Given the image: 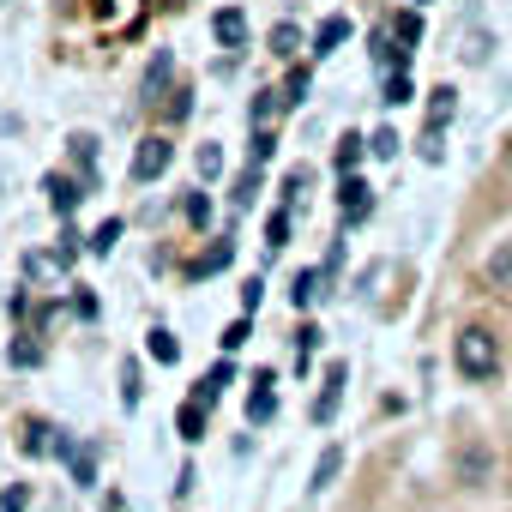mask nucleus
<instances>
[{
    "mask_svg": "<svg viewBox=\"0 0 512 512\" xmlns=\"http://www.w3.org/2000/svg\"><path fill=\"white\" fill-rule=\"evenodd\" d=\"M73 314H79V320H97V296H91V290H79V296H73Z\"/></svg>",
    "mask_w": 512,
    "mask_h": 512,
    "instance_id": "obj_44",
    "label": "nucleus"
},
{
    "mask_svg": "<svg viewBox=\"0 0 512 512\" xmlns=\"http://www.w3.org/2000/svg\"><path fill=\"white\" fill-rule=\"evenodd\" d=\"M7 362H13V368H37V362H43V344H37L31 332H19V338L7 344Z\"/></svg>",
    "mask_w": 512,
    "mask_h": 512,
    "instance_id": "obj_24",
    "label": "nucleus"
},
{
    "mask_svg": "<svg viewBox=\"0 0 512 512\" xmlns=\"http://www.w3.org/2000/svg\"><path fill=\"white\" fill-rule=\"evenodd\" d=\"M169 85H175V55H169V49H157V55H151V67H145V79H139V103H145V109H163Z\"/></svg>",
    "mask_w": 512,
    "mask_h": 512,
    "instance_id": "obj_5",
    "label": "nucleus"
},
{
    "mask_svg": "<svg viewBox=\"0 0 512 512\" xmlns=\"http://www.w3.org/2000/svg\"><path fill=\"white\" fill-rule=\"evenodd\" d=\"M272 151H278V133L272 127H253V163H266Z\"/></svg>",
    "mask_w": 512,
    "mask_h": 512,
    "instance_id": "obj_38",
    "label": "nucleus"
},
{
    "mask_svg": "<svg viewBox=\"0 0 512 512\" xmlns=\"http://www.w3.org/2000/svg\"><path fill=\"white\" fill-rule=\"evenodd\" d=\"M67 151H73V163L85 169V187H97V169H91V163H97V139H91V133H73Z\"/></svg>",
    "mask_w": 512,
    "mask_h": 512,
    "instance_id": "obj_17",
    "label": "nucleus"
},
{
    "mask_svg": "<svg viewBox=\"0 0 512 512\" xmlns=\"http://www.w3.org/2000/svg\"><path fill=\"white\" fill-rule=\"evenodd\" d=\"M19 452H25V458H49V452L67 458V452H73V434L55 428V422H37V416H31V422L19 428Z\"/></svg>",
    "mask_w": 512,
    "mask_h": 512,
    "instance_id": "obj_3",
    "label": "nucleus"
},
{
    "mask_svg": "<svg viewBox=\"0 0 512 512\" xmlns=\"http://www.w3.org/2000/svg\"><path fill=\"white\" fill-rule=\"evenodd\" d=\"M338 205H344V223H362V217L374 211V187H368L362 175H344V187H338Z\"/></svg>",
    "mask_w": 512,
    "mask_h": 512,
    "instance_id": "obj_9",
    "label": "nucleus"
},
{
    "mask_svg": "<svg viewBox=\"0 0 512 512\" xmlns=\"http://www.w3.org/2000/svg\"><path fill=\"white\" fill-rule=\"evenodd\" d=\"M67 266H73V260H67L61 247H31V253H25V278H31L37 290H49V296L67 290Z\"/></svg>",
    "mask_w": 512,
    "mask_h": 512,
    "instance_id": "obj_2",
    "label": "nucleus"
},
{
    "mask_svg": "<svg viewBox=\"0 0 512 512\" xmlns=\"http://www.w3.org/2000/svg\"><path fill=\"white\" fill-rule=\"evenodd\" d=\"M151 362H163V368H175V362H181V338H175L169 326H157V332H151Z\"/></svg>",
    "mask_w": 512,
    "mask_h": 512,
    "instance_id": "obj_23",
    "label": "nucleus"
},
{
    "mask_svg": "<svg viewBox=\"0 0 512 512\" xmlns=\"http://www.w3.org/2000/svg\"><path fill=\"white\" fill-rule=\"evenodd\" d=\"M296 350H302V368H308V356L320 350V326H302V332H296Z\"/></svg>",
    "mask_w": 512,
    "mask_h": 512,
    "instance_id": "obj_42",
    "label": "nucleus"
},
{
    "mask_svg": "<svg viewBox=\"0 0 512 512\" xmlns=\"http://www.w3.org/2000/svg\"><path fill=\"white\" fill-rule=\"evenodd\" d=\"M362 151H368V139H356V133H344V139H338V175H356V163H362Z\"/></svg>",
    "mask_w": 512,
    "mask_h": 512,
    "instance_id": "obj_29",
    "label": "nucleus"
},
{
    "mask_svg": "<svg viewBox=\"0 0 512 512\" xmlns=\"http://www.w3.org/2000/svg\"><path fill=\"white\" fill-rule=\"evenodd\" d=\"M253 199H260V163L235 175V187H229V211H247Z\"/></svg>",
    "mask_w": 512,
    "mask_h": 512,
    "instance_id": "obj_16",
    "label": "nucleus"
},
{
    "mask_svg": "<svg viewBox=\"0 0 512 512\" xmlns=\"http://www.w3.org/2000/svg\"><path fill=\"white\" fill-rule=\"evenodd\" d=\"M284 247H290V217H284V211H272V217H266V253L278 260Z\"/></svg>",
    "mask_w": 512,
    "mask_h": 512,
    "instance_id": "obj_28",
    "label": "nucleus"
},
{
    "mask_svg": "<svg viewBox=\"0 0 512 512\" xmlns=\"http://www.w3.org/2000/svg\"><path fill=\"white\" fill-rule=\"evenodd\" d=\"M229 260H235V241H211L205 253H193V260L181 266V278H187V284H205V278H211V272H223Z\"/></svg>",
    "mask_w": 512,
    "mask_h": 512,
    "instance_id": "obj_7",
    "label": "nucleus"
},
{
    "mask_svg": "<svg viewBox=\"0 0 512 512\" xmlns=\"http://www.w3.org/2000/svg\"><path fill=\"white\" fill-rule=\"evenodd\" d=\"M139 398H145V374H139V362L127 356V362H121V404L139 410Z\"/></svg>",
    "mask_w": 512,
    "mask_h": 512,
    "instance_id": "obj_25",
    "label": "nucleus"
},
{
    "mask_svg": "<svg viewBox=\"0 0 512 512\" xmlns=\"http://www.w3.org/2000/svg\"><path fill=\"white\" fill-rule=\"evenodd\" d=\"M115 241H121V217L97 223V235H91V253H115Z\"/></svg>",
    "mask_w": 512,
    "mask_h": 512,
    "instance_id": "obj_35",
    "label": "nucleus"
},
{
    "mask_svg": "<svg viewBox=\"0 0 512 512\" xmlns=\"http://www.w3.org/2000/svg\"><path fill=\"white\" fill-rule=\"evenodd\" d=\"M0 512H31V488H25V482H13L7 494H0Z\"/></svg>",
    "mask_w": 512,
    "mask_h": 512,
    "instance_id": "obj_37",
    "label": "nucleus"
},
{
    "mask_svg": "<svg viewBox=\"0 0 512 512\" xmlns=\"http://www.w3.org/2000/svg\"><path fill=\"white\" fill-rule=\"evenodd\" d=\"M211 31H217L223 49H241V43H247V19H241V7H223V13L211 19Z\"/></svg>",
    "mask_w": 512,
    "mask_h": 512,
    "instance_id": "obj_12",
    "label": "nucleus"
},
{
    "mask_svg": "<svg viewBox=\"0 0 512 512\" xmlns=\"http://www.w3.org/2000/svg\"><path fill=\"white\" fill-rule=\"evenodd\" d=\"M452 362H458L464 380H494V374H500V344H494V332H488V326H464V332L452 338Z\"/></svg>",
    "mask_w": 512,
    "mask_h": 512,
    "instance_id": "obj_1",
    "label": "nucleus"
},
{
    "mask_svg": "<svg viewBox=\"0 0 512 512\" xmlns=\"http://www.w3.org/2000/svg\"><path fill=\"white\" fill-rule=\"evenodd\" d=\"M482 278H488L494 290H512V241H500V247L488 253V266H482Z\"/></svg>",
    "mask_w": 512,
    "mask_h": 512,
    "instance_id": "obj_15",
    "label": "nucleus"
},
{
    "mask_svg": "<svg viewBox=\"0 0 512 512\" xmlns=\"http://www.w3.org/2000/svg\"><path fill=\"white\" fill-rule=\"evenodd\" d=\"M320 296H326V272L314 266V272H302V278H296V290H290V302H296V308H314Z\"/></svg>",
    "mask_w": 512,
    "mask_h": 512,
    "instance_id": "obj_18",
    "label": "nucleus"
},
{
    "mask_svg": "<svg viewBox=\"0 0 512 512\" xmlns=\"http://www.w3.org/2000/svg\"><path fill=\"white\" fill-rule=\"evenodd\" d=\"M302 187H308V169H290V175H284V199L296 205V199H302Z\"/></svg>",
    "mask_w": 512,
    "mask_h": 512,
    "instance_id": "obj_43",
    "label": "nucleus"
},
{
    "mask_svg": "<svg viewBox=\"0 0 512 512\" xmlns=\"http://www.w3.org/2000/svg\"><path fill=\"white\" fill-rule=\"evenodd\" d=\"M422 157H428V163H440V127H428V139H422Z\"/></svg>",
    "mask_w": 512,
    "mask_h": 512,
    "instance_id": "obj_46",
    "label": "nucleus"
},
{
    "mask_svg": "<svg viewBox=\"0 0 512 512\" xmlns=\"http://www.w3.org/2000/svg\"><path fill=\"white\" fill-rule=\"evenodd\" d=\"M151 7H181V0H151Z\"/></svg>",
    "mask_w": 512,
    "mask_h": 512,
    "instance_id": "obj_47",
    "label": "nucleus"
},
{
    "mask_svg": "<svg viewBox=\"0 0 512 512\" xmlns=\"http://www.w3.org/2000/svg\"><path fill=\"white\" fill-rule=\"evenodd\" d=\"M187 115H193V91H187V85H175V91L163 97V121H187Z\"/></svg>",
    "mask_w": 512,
    "mask_h": 512,
    "instance_id": "obj_32",
    "label": "nucleus"
},
{
    "mask_svg": "<svg viewBox=\"0 0 512 512\" xmlns=\"http://www.w3.org/2000/svg\"><path fill=\"white\" fill-rule=\"evenodd\" d=\"M488 476H494V458H488V446H464V452H458V482H464V488H482Z\"/></svg>",
    "mask_w": 512,
    "mask_h": 512,
    "instance_id": "obj_11",
    "label": "nucleus"
},
{
    "mask_svg": "<svg viewBox=\"0 0 512 512\" xmlns=\"http://www.w3.org/2000/svg\"><path fill=\"white\" fill-rule=\"evenodd\" d=\"M67 464H73V482L79 488H97V446H73Z\"/></svg>",
    "mask_w": 512,
    "mask_h": 512,
    "instance_id": "obj_19",
    "label": "nucleus"
},
{
    "mask_svg": "<svg viewBox=\"0 0 512 512\" xmlns=\"http://www.w3.org/2000/svg\"><path fill=\"white\" fill-rule=\"evenodd\" d=\"M344 380H350V368H344V362H332V368H326V392H320V398H314V410H308L320 428L338 416V404H344Z\"/></svg>",
    "mask_w": 512,
    "mask_h": 512,
    "instance_id": "obj_8",
    "label": "nucleus"
},
{
    "mask_svg": "<svg viewBox=\"0 0 512 512\" xmlns=\"http://www.w3.org/2000/svg\"><path fill=\"white\" fill-rule=\"evenodd\" d=\"M296 49H302V31H296L290 19H278V25H272V55H278V61H296Z\"/></svg>",
    "mask_w": 512,
    "mask_h": 512,
    "instance_id": "obj_21",
    "label": "nucleus"
},
{
    "mask_svg": "<svg viewBox=\"0 0 512 512\" xmlns=\"http://www.w3.org/2000/svg\"><path fill=\"white\" fill-rule=\"evenodd\" d=\"M43 193H49V205H55L61 217H73L79 199H85V181H73V175H43Z\"/></svg>",
    "mask_w": 512,
    "mask_h": 512,
    "instance_id": "obj_10",
    "label": "nucleus"
},
{
    "mask_svg": "<svg viewBox=\"0 0 512 512\" xmlns=\"http://www.w3.org/2000/svg\"><path fill=\"white\" fill-rule=\"evenodd\" d=\"M284 109H296V103H308V67H290V79H284Z\"/></svg>",
    "mask_w": 512,
    "mask_h": 512,
    "instance_id": "obj_31",
    "label": "nucleus"
},
{
    "mask_svg": "<svg viewBox=\"0 0 512 512\" xmlns=\"http://www.w3.org/2000/svg\"><path fill=\"white\" fill-rule=\"evenodd\" d=\"M338 470H344V452H338V446H326V452H320V464H314V482H308V488H314V494H326V482H332Z\"/></svg>",
    "mask_w": 512,
    "mask_h": 512,
    "instance_id": "obj_27",
    "label": "nucleus"
},
{
    "mask_svg": "<svg viewBox=\"0 0 512 512\" xmlns=\"http://www.w3.org/2000/svg\"><path fill=\"white\" fill-rule=\"evenodd\" d=\"M193 169H199L205 181H211V175H223V151H217V145H199V157H193Z\"/></svg>",
    "mask_w": 512,
    "mask_h": 512,
    "instance_id": "obj_36",
    "label": "nucleus"
},
{
    "mask_svg": "<svg viewBox=\"0 0 512 512\" xmlns=\"http://www.w3.org/2000/svg\"><path fill=\"white\" fill-rule=\"evenodd\" d=\"M181 217H187L193 229H205V223H211V199H205V193H187V199H181Z\"/></svg>",
    "mask_w": 512,
    "mask_h": 512,
    "instance_id": "obj_33",
    "label": "nucleus"
},
{
    "mask_svg": "<svg viewBox=\"0 0 512 512\" xmlns=\"http://www.w3.org/2000/svg\"><path fill=\"white\" fill-rule=\"evenodd\" d=\"M55 247L67 253V260H79V247H85V241H79V229H61V241H55Z\"/></svg>",
    "mask_w": 512,
    "mask_h": 512,
    "instance_id": "obj_45",
    "label": "nucleus"
},
{
    "mask_svg": "<svg viewBox=\"0 0 512 512\" xmlns=\"http://www.w3.org/2000/svg\"><path fill=\"white\" fill-rule=\"evenodd\" d=\"M169 163H175V145H169V133H151V139H139V151H133V169H127V175L145 187V181H157Z\"/></svg>",
    "mask_w": 512,
    "mask_h": 512,
    "instance_id": "obj_4",
    "label": "nucleus"
},
{
    "mask_svg": "<svg viewBox=\"0 0 512 512\" xmlns=\"http://www.w3.org/2000/svg\"><path fill=\"white\" fill-rule=\"evenodd\" d=\"M452 115H458V91H452V85H440V91L428 97V127H446Z\"/></svg>",
    "mask_w": 512,
    "mask_h": 512,
    "instance_id": "obj_22",
    "label": "nucleus"
},
{
    "mask_svg": "<svg viewBox=\"0 0 512 512\" xmlns=\"http://www.w3.org/2000/svg\"><path fill=\"white\" fill-rule=\"evenodd\" d=\"M272 416H278V374L260 368V374H253V398H247V422H253V428H266Z\"/></svg>",
    "mask_w": 512,
    "mask_h": 512,
    "instance_id": "obj_6",
    "label": "nucleus"
},
{
    "mask_svg": "<svg viewBox=\"0 0 512 512\" xmlns=\"http://www.w3.org/2000/svg\"><path fill=\"white\" fill-rule=\"evenodd\" d=\"M410 7H428V0H410Z\"/></svg>",
    "mask_w": 512,
    "mask_h": 512,
    "instance_id": "obj_48",
    "label": "nucleus"
},
{
    "mask_svg": "<svg viewBox=\"0 0 512 512\" xmlns=\"http://www.w3.org/2000/svg\"><path fill=\"white\" fill-rule=\"evenodd\" d=\"M284 115V97L278 91H260V97H253V127H272Z\"/></svg>",
    "mask_w": 512,
    "mask_h": 512,
    "instance_id": "obj_30",
    "label": "nucleus"
},
{
    "mask_svg": "<svg viewBox=\"0 0 512 512\" xmlns=\"http://www.w3.org/2000/svg\"><path fill=\"white\" fill-rule=\"evenodd\" d=\"M392 43H398V49H416V43H422V13H398V19H392Z\"/></svg>",
    "mask_w": 512,
    "mask_h": 512,
    "instance_id": "obj_26",
    "label": "nucleus"
},
{
    "mask_svg": "<svg viewBox=\"0 0 512 512\" xmlns=\"http://www.w3.org/2000/svg\"><path fill=\"white\" fill-rule=\"evenodd\" d=\"M344 37H350V19H326V25H320V31H314V55H320V61H326V55H332V49H338V43H344Z\"/></svg>",
    "mask_w": 512,
    "mask_h": 512,
    "instance_id": "obj_20",
    "label": "nucleus"
},
{
    "mask_svg": "<svg viewBox=\"0 0 512 512\" xmlns=\"http://www.w3.org/2000/svg\"><path fill=\"white\" fill-rule=\"evenodd\" d=\"M368 151H374V157H398V133H392V127H380V133L368 139Z\"/></svg>",
    "mask_w": 512,
    "mask_h": 512,
    "instance_id": "obj_40",
    "label": "nucleus"
},
{
    "mask_svg": "<svg viewBox=\"0 0 512 512\" xmlns=\"http://www.w3.org/2000/svg\"><path fill=\"white\" fill-rule=\"evenodd\" d=\"M260 302H266V284H260V278H247V284H241V314H253Z\"/></svg>",
    "mask_w": 512,
    "mask_h": 512,
    "instance_id": "obj_41",
    "label": "nucleus"
},
{
    "mask_svg": "<svg viewBox=\"0 0 512 512\" xmlns=\"http://www.w3.org/2000/svg\"><path fill=\"white\" fill-rule=\"evenodd\" d=\"M247 338H253V326H247V314H241V320H229V326H223V338H217V344H223V356H235Z\"/></svg>",
    "mask_w": 512,
    "mask_h": 512,
    "instance_id": "obj_34",
    "label": "nucleus"
},
{
    "mask_svg": "<svg viewBox=\"0 0 512 512\" xmlns=\"http://www.w3.org/2000/svg\"><path fill=\"white\" fill-rule=\"evenodd\" d=\"M229 386H235V362H217V368H211V374H205V380L193 386V398H199V404H217V398H223Z\"/></svg>",
    "mask_w": 512,
    "mask_h": 512,
    "instance_id": "obj_13",
    "label": "nucleus"
},
{
    "mask_svg": "<svg viewBox=\"0 0 512 512\" xmlns=\"http://www.w3.org/2000/svg\"><path fill=\"white\" fill-rule=\"evenodd\" d=\"M175 434H181L187 446H193V440H205V404H199V398H187V404L175 410Z\"/></svg>",
    "mask_w": 512,
    "mask_h": 512,
    "instance_id": "obj_14",
    "label": "nucleus"
},
{
    "mask_svg": "<svg viewBox=\"0 0 512 512\" xmlns=\"http://www.w3.org/2000/svg\"><path fill=\"white\" fill-rule=\"evenodd\" d=\"M380 103H392V109H398V103H410V79H404V73H392V79H386V97H380Z\"/></svg>",
    "mask_w": 512,
    "mask_h": 512,
    "instance_id": "obj_39",
    "label": "nucleus"
}]
</instances>
